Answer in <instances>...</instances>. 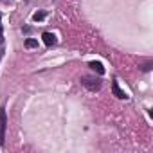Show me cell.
I'll use <instances>...</instances> for the list:
<instances>
[{
    "label": "cell",
    "instance_id": "1",
    "mask_svg": "<svg viewBox=\"0 0 153 153\" xmlns=\"http://www.w3.org/2000/svg\"><path fill=\"white\" fill-rule=\"evenodd\" d=\"M6 128H7L6 108H0V146H4V140H6Z\"/></svg>",
    "mask_w": 153,
    "mask_h": 153
},
{
    "label": "cell",
    "instance_id": "2",
    "mask_svg": "<svg viewBox=\"0 0 153 153\" xmlns=\"http://www.w3.org/2000/svg\"><path fill=\"white\" fill-rule=\"evenodd\" d=\"M83 85H85L88 90H92V92H96V90L101 88V83H99L97 79H92V78H83Z\"/></svg>",
    "mask_w": 153,
    "mask_h": 153
},
{
    "label": "cell",
    "instance_id": "3",
    "mask_svg": "<svg viewBox=\"0 0 153 153\" xmlns=\"http://www.w3.org/2000/svg\"><path fill=\"white\" fill-rule=\"evenodd\" d=\"M112 92H114V96L119 97V99H126V97H128V96L124 94V90H121V87H119L117 81H112Z\"/></svg>",
    "mask_w": 153,
    "mask_h": 153
},
{
    "label": "cell",
    "instance_id": "4",
    "mask_svg": "<svg viewBox=\"0 0 153 153\" xmlns=\"http://www.w3.org/2000/svg\"><path fill=\"white\" fill-rule=\"evenodd\" d=\"M42 40H43V43H45L47 47H51V45L56 43V36H54L52 33H43V34H42Z\"/></svg>",
    "mask_w": 153,
    "mask_h": 153
},
{
    "label": "cell",
    "instance_id": "5",
    "mask_svg": "<svg viewBox=\"0 0 153 153\" xmlns=\"http://www.w3.org/2000/svg\"><path fill=\"white\" fill-rule=\"evenodd\" d=\"M88 67H90L94 72H97V74H105V67H103L99 61H90V63H88Z\"/></svg>",
    "mask_w": 153,
    "mask_h": 153
},
{
    "label": "cell",
    "instance_id": "6",
    "mask_svg": "<svg viewBox=\"0 0 153 153\" xmlns=\"http://www.w3.org/2000/svg\"><path fill=\"white\" fill-rule=\"evenodd\" d=\"M25 47H27V49H34V47H38V42L33 40V38H27V40H25Z\"/></svg>",
    "mask_w": 153,
    "mask_h": 153
},
{
    "label": "cell",
    "instance_id": "7",
    "mask_svg": "<svg viewBox=\"0 0 153 153\" xmlns=\"http://www.w3.org/2000/svg\"><path fill=\"white\" fill-rule=\"evenodd\" d=\"M33 18H34L36 22H38V20H43V18H45V13H43V11H38V13L33 15Z\"/></svg>",
    "mask_w": 153,
    "mask_h": 153
},
{
    "label": "cell",
    "instance_id": "8",
    "mask_svg": "<svg viewBox=\"0 0 153 153\" xmlns=\"http://www.w3.org/2000/svg\"><path fill=\"white\" fill-rule=\"evenodd\" d=\"M0 36H2V25H0Z\"/></svg>",
    "mask_w": 153,
    "mask_h": 153
}]
</instances>
